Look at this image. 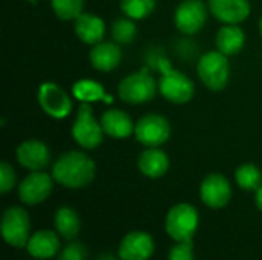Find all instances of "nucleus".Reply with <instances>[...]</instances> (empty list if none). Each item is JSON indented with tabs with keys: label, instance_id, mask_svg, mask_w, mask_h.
Returning a JSON list of instances; mask_svg holds the SVG:
<instances>
[{
	"label": "nucleus",
	"instance_id": "f257e3e1",
	"mask_svg": "<svg viewBox=\"0 0 262 260\" xmlns=\"http://www.w3.org/2000/svg\"><path fill=\"white\" fill-rule=\"evenodd\" d=\"M95 162L83 152H66L52 166V178L66 188H83L95 178Z\"/></svg>",
	"mask_w": 262,
	"mask_h": 260
},
{
	"label": "nucleus",
	"instance_id": "f03ea898",
	"mask_svg": "<svg viewBox=\"0 0 262 260\" xmlns=\"http://www.w3.org/2000/svg\"><path fill=\"white\" fill-rule=\"evenodd\" d=\"M196 72L201 80V83L213 90L220 92L224 90L230 81V63L227 55L221 54L218 49L216 51H209L201 55L198 64H196Z\"/></svg>",
	"mask_w": 262,
	"mask_h": 260
},
{
	"label": "nucleus",
	"instance_id": "7ed1b4c3",
	"mask_svg": "<svg viewBox=\"0 0 262 260\" xmlns=\"http://www.w3.org/2000/svg\"><path fill=\"white\" fill-rule=\"evenodd\" d=\"M198 225V210L187 202L173 205L166 216V231L175 242L193 241Z\"/></svg>",
	"mask_w": 262,
	"mask_h": 260
},
{
	"label": "nucleus",
	"instance_id": "20e7f679",
	"mask_svg": "<svg viewBox=\"0 0 262 260\" xmlns=\"http://www.w3.org/2000/svg\"><path fill=\"white\" fill-rule=\"evenodd\" d=\"M71 132H72V138L75 139V143L86 150H94L103 143L104 132L101 127V123L95 120L89 103L80 104Z\"/></svg>",
	"mask_w": 262,
	"mask_h": 260
},
{
	"label": "nucleus",
	"instance_id": "39448f33",
	"mask_svg": "<svg viewBox=\"0 0 262 260\" xmlns=\"http://www.w3.org/2000/svg\"><path fill=\"white\" fill-rule=\"evenodd\" d=\"M158 83L147 72L126 75L118 84V97L127 104H144L155 98Z\"/></svg>",
	"mask_w": 262,
	"mask_h": 260
},
{
	"label": "nucleus",
	"instance_id": "423d86ee",
	"mask_svg": "<svg viewBox=\"0 0 262 260\" xmlns=\"http://www.w3.org/2000/svg\"><path fill=\"white\" fill-rule=\"evenodd\" d=\"M31 231L29 215L23 207L12 205L5 210L2 216V234L8 245L23 248L28 245Z\"/></svg>",
	"mask_w": 262,
	"mask_h": 260
},
{
	"label": "nucleus",
	"instance_id": "0eeeda50",
	"mask_svg": "<svg viewBox=\"0 0 262 260\" xmlns=\"http://www.w3.org/2000/svg\"><path fill=\"white\" fill-rule=\"evenodd\" d=\"M172 127L167 118L158 113H149L135 124V138L144 147H161L170 138Z\"/></svg>",
	"mask_w": 262,
	"mask_h": 260
},
{
	"label": "nucleus",
	"instance_id": "6e6552de",
	"mask_svg": "<svg viewBox=\"0 0 262 260\" xmlns=\"http://www.w3.org/2000/svg\"><path fill=\"white\" fill-rule=\"evenodd\" d=\"M160 93L173 104H186L195 95L193 81L181 70L167 69L158 81Z\"/></svg>",
	"mask_w": 262,
	"mask_h": 260
},
{
	"label": "nucleus",
	"instance_id": "1a4fd4ad",
	"mask_svg": "<svg viewBox=\"0 0 262 260\" xmlns=\"http://www.w3.org/2000/svg\"><path fill=\"white\" fill-rule=\"evenodd\" d=\"M37 101L41 110L55 120L66 118L72 112L71 97L57 83L52 81H46L40 84L37 92Z\"/></svg>",
	"mask_w": 262,
	"mask_h": 260
},
{
	"label": "nucleus",
	"instance_id": "9d476101",
	"mask_svg": "<svg viewBox=\"0 0 262 260\" xmlns=\"http://www.w3.org/2000/svg\"><path fill=\"white\" fill-rule=\"evenodd\" d=\"M207 15V6L201 0H183L175 9L173 23L181 34L193 35L204 28Z\"/></svg>",
	"mask_w": 262,
	"mask_h": 260
},
{
	"label": "nucleus",
	"instance_id": "9b49d317",
	"mask_svg": "<svg viewBox=\"0 0 262 260\" xmlns=\"http://www.w3.org/2000/svg\"><path fill=\"white\" fill-rule=\"evenodd\" d=\"M52 175L41 172H31L18 185V199L25 205H38L45 202L52 193Z\"/></svg>",
	"mask_w": 262,
	"mask_h": 260
},
{
	"label": "nucleus",
	"instance_id": "f8f14e48",
	"mask_svg": "<svg viewBox=\"0 0 262 260\" xmlns=\"http://www.w3.org/2000/svg\"><path fill=\"white\" fill-rule=\"evenodd\" d=\"M200 196L204 205L209 208H224L232 199V185L229 179L221 173L207 175L200 187Z\"/></svg>",
	"mask_w": 262,
	"mask_h": 260
},
{
	"label": "nucleus",
	"instance_id": "ddd939ff",
	"mask_svg": "<svg viewBox=\"0 0 262 260\" xmlns=\"http://www.w3.org/2000/svg\"><path fill=\"white\" fill-rule=\"evenodd\" d=\"M154 251V238L146 231H130L118 245V257L121 260H149Z\"/></svg>",
	"mask_w": 262,
	"mask_h": 260
},
{
	"label": "nucleus",
	"instance_id": "4468645a",
	"mask_svg": "<svg viewBox=\"0 0 262 260\" xmlns=\"http://www.w3.org/2000/svg\"><path fill=\"white\" fill-rule=\"evenodd\" d=\"M17 161L29 172H41L51 162V152L48 146L38 139H26L17 147Z\"/></svg>",
	"mask_w": 262,
	"mask_h": 260
},
{
	"label": "nucleus",
	"instance_id": "2eb2a0df",
	"mask_svg": "<svg viewBox=\"0 0 262 260\" xmlns=\"http://www.w3.org/2000/svg\"><path fill=\"white\" fill-rule=\"evenodd\" d=\"M210 14L224 25L243 23L252 11L249 0H209Z\"/></svg>",
	"mask_w": 262,
	"mask_h": 260
},
{
	"label": "nucleus",
	"instance_id": "dca6fc26",
	"mask_svg": "<svg viewBox=\"0 0 262 260\" xmlns=\"http://www.w3.org/2000/svg\"><path fill=\"white\" fill-rule=\"evenodd\" d=\"M121 58L123 51L120 44L115 41H100L94 44L89 52L92 67L100 72H111L117 69L121 63Z\"/></svg>",
	"mask_w": 262,
	"mask_h": 260
},
{
	"label": "nucleus",
	"instance_id": "f3484780",
	"mask_svg": "<svg viewBox=\"0 0 262 260\" xmlns=\"http://www.w3.org/2000/svg\"><path fill=\"white\" fill-rule=\"evenodd\" d=\"M101 127L104 135L115 138V139H124L135 133V123L132 118L120 110V109H109L101 115Z\"/></svg>",
	"mask_w": 262,
	"mask_h": 260
},
{
	"label": "nucleus",
	"instance_id": "a211bd4d",
	"mask_svg": "<svg viewBox=\"0 0 262 260\" xmlns=\"http://www.w3.org/2000/svg\"><path fill=\"white\" fill-rule=\"evenodd\" d=\"M74 32L83 43L94 46L103 41L106 25L101 17L91 12H83L74 20Z\"/></svg>",
	"mask_w": 262,
	"mask_h": 260
},
{
	"label": "nucleus",
	"instance_id": "6ab92c4d",
	"mask_svg": "<svg viewBox=\"0 0 262 260\" xmlns=\"http://www.w3.org/2000/svg\"><path fill=\"white\" fill-rule=\"evenodd\" d=\"M58 236L60 234L52 230H40L29 238L26 250L34 259H51L60 253Z\"/></svg>",
	"mask_w": 262,
	"mask_h": 260
},
{
	"label": "nucleus",
	"instance_id": "aec40b11",
	"mask_svg": "<svg viewBox=\"0 0 262 260\" xmlns=\"http://www.w3.org/2000/svg\"><path fill=\"white\" fill-rule=\"evenodd\" d=\"M169 167H170L169 156L160 147H146V150H143L138 158L140 172L150 179H158L164 176Z\"/></svg>",
	"mask_w": 262,
	"mask_h": 260
},
{
	"label": "nucleus",
	"instance_id": "412c9836",
	"mask_svg": "<svg viewBox=\"0 0 262 260\" xmlns=\"http://www.w3.org/2000/svg\"><path fill=\"white\" fill-rule=\"evenodd\" d=\"M215 44L221 54L227 57L236 55L246 44V32L238 25H224L216 32Z\"/></svg>",
	"mask_w": 262,
	"mask_h": 260
},
{
	"label": "nucleus",
	"instance_id": "4be33fe9",
	"mask_svg": "<svg viewBox=\"0 0 262 260\" xmlns=\"http://www.w3.org/2000/svg\"><path fill=\"white\" fill-rule=\"evenodd\" d=\"M54 225H55L57 233L68 241L75 239L81 228L78 213L71 207H60L57 210L55 218H54Z\"/></svg>",
	"mask_w": 262,
	"mask_h": 260
},
{
	"label": "nucleus",
	"instance_id": "5701e85b",
	"mask_svg": "<svg viewBox=\"0 0 262 260\" xmlns=\"http://www.w3.org/2000/svg\"><path fill=\"white\" fill-rule=\"evenodd\" d=\"M235 179L239 188L246 192H256L262 185V173L258 166L252 162L241 164L235 172Z\"/></svg>",
	"mask_w": 262,
	"mask_h": 260
},
{
	"label": "nucleus",
	"instance_id": "b1692460",
	"mask_svg": "<svg viewBox=\"0 0 262 260\" xmlns=\"http://www.w3.org/2000/svg\"><path fill=\"white\" fill-rule=\"evenodd\" d=\"M72 93L80 103H92V101H98L101 98H107L103 86L92 80L77 81L72 87Z\"/></svg>",
	"mask_w": 262,
	"mask_h": 260
},
{
	"label": "nucleus",
	"instance_id": "393cba45",
	"mask_svg": "<svg viewBox=\"0 0 262 260\" xmlns=\"http://www.w3.org/2000/svg\"><path fill=\"white\" fill-rule=\"evenodd\" d=\"M157 0H121L120 8L123 14L132 20H143L155 9Z\"/></svg>",
	"mask_w": 262,
	"mask_h": 260
},
{
	"label": "nucleus",
	"instance_id": "a878e982",
	"mask_svg": "<svg viewBox=\"0 0 262 260\" xmlns=\"http://www.w3.org/2000/svg\"><path fill=\"white\" fill-rule=\"evenodd\" d=\"M111 34H112V38H114L115 43H118V44H129L137 37V26H135L132 18L121 17V18H117L112 23Z\"/></svg>",
	"mask_w": 262,
	"mask_h": 260
},
{
	"label": "nucleus",
	"instance_id": "bb28decb",
	"mask_svg": "<svg viewBox=\"0 0 262 260\" xmlns=\"http://www.w3.org/2000/svg\"><path fill=\"white\" fill-rule=\"evenodd\" d=\"M51 6L54 14L63 20H75L80 14H83L84 0H51Z\"/></svg>",
	"mask_w": 262,
	"mask_h": 260
},
{
	"label": "nucleus",
	"instance_id": "cd10ccee",
	"mask_svg": "<svg viewBox=\"0 0 262 260\" xmlns=\"http://www.w3.org/2000/svg\"><path fill=\"white\" fill-rule=\"evenodd\" d=\"M57 256V260H86L88 250L80 242H69Z\"/></svg>",
	"mask_w": 262,
	"mask_h": 260
},
{
	"label": "nucleus",
	"instance_id": "c85d7f7f",
	"mask_svg": "<svg viewBox=\"0 0 262 260\" xmlns=\"http://www.w3.org/2000/svg\"><path fill=\"white\" fill-rule=\"evenodd\" d=\"M167 260H195L193 253V241L177 242L169 251Z\"/></svg>",
	"mask_w": 262,
	"mask_h": 260
},
{
	"label": "nucleus",
	"instance_id": "c756f323",
	"mask_svg": "<svg viewBox=\"0 0 262 260\" xmlns=\"http://www.w3.org/2000/svg\"><path fill=\"white\" fill-rule=\"evenodd\" d=\"M15 185V172L8 162L0 164V192L5 195Z\"/></svg>",
	"mask_w": 262,
	"mask_h": 260
},
{
	"label": "nucleus",
	"instance_id": "7c9ffc66",
	"mask_svg": "<svg viewBox=\"0 0 262 260\" xmlns=\"http://www.w3.org/2000/svg\"><path fill=\"white\" fill-rule=\"evenodd\" d=\"M255 204H256V207L262 211V185L256 190V193H255Z\"/></svg>",
	"mask_w": 262,
	"mask_h": 260
},
{
	"label": "nucleus",
	"instance_id": "2f4dec72",
	"mask_svg": "<svg viewBox=\"0 0 262 260\" xmlns=\"http://www.w3.org/2000/svg\"><path fill=\"white\" fill-rule=\"evenodd\" d=\"M97 260H118V259H117L115 256H112V254H103V256H100Z\"/></svg>",
	"mask_w": 262,
	"mask_h": 260
},
{
	"label": "nucleus",
	"instance_id": "473e14b6",
	"mask_svg": "<svg viewBox=\"0 0 262 260\" xmlns=\"http://www.w3.org/2000/svg\"><path fill=\"white\" fill-rule=\"evenodd\" d=\"M259 32H261V37H262V17H261V20H259Z\"/></svg>",
	"mask_w": 262,
	"mask_h": 260
}]
</instances>
